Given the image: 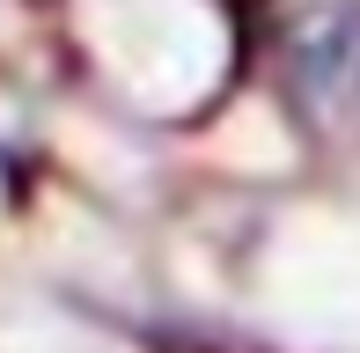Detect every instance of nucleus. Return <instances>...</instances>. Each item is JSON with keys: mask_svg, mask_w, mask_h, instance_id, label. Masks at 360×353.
I'll return each mask as SVG.
<instances>
[{"mask_svg": "<svg viewBox=\"0 0 360 353\" xmlns=\"http://www.w3.org/2000/svg\"><path fill=\"white\" fill-rule=\"evenodd\" d=\"M294 74L302 96L338 125H360V8L338 15H309L294 37Z\"/></svg>", "mask_w": 360, "mask_h": 353, "instance_id": "1", "label": "nucleus"}]
</instances>
